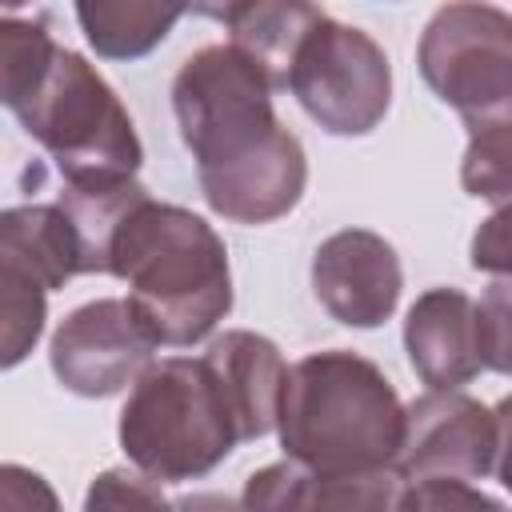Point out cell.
<instances>
[{
  "instance_id": "cell-7",
  "label": "cell",
  "mask_w": 512,
  "mask_h": 512,
  "mask_svg": "<svg viewBox=\"0 0 512 512\" xmlns=\"http://www.w3.org/2000/svg\"><path fill=\"white\" fill-rule=\"evenodd\" d=\"M416 68L460 116L512 100V12L492 4H444L420 32Z\"/></svg>"
},
{
  "instance_id": "cell-21",
  "label": "cell",
  "mask_w": 512,
  "mask_h": 512,
  "mask_svg": "<svg viewBox=\"0 0 512 512\" xmlns=\"http://www.w3.org/2000/svg\"><path fill=\"white\" fill-rule=\"evenodd\" d=\"M84 512H176V504L160 492V480L128 468H108L92 476Z\"/></svg>"
},
{
  "instance_id": "cell-26",
  "label": "cell",
  "mask_w": 512,
  "mask_h": 512,
  "mask_svg": "<svg viewBox=\"0 0 512 512\" xmlns=\"http://www.w3.org/2000/svg\"><path fill=\"white\" fill-rule=\"evenodd\" d=\"M176 512H248V508L220 492H192V496L176 500Z\"/></svg>"
},
{
  "instance_id": "cell-4",
  "label": "cell",
  "mask_w": 512,
  "mask_h": 512,
  "mask_svg": "<svg viewBox=\"0 0 512 512\" xmlns=\"http://www.w3.org/2000/svg\"><path fill=\"white\" fill-rule=\"evenodd\" d=\"M276 436L288 460L324 476L396 472L404 404L368 356L348 348L308 352L288 368Z\"/></svg>"
},
{
  "instance_id": "cell-11",
  "label": "cell",
  "mask_w": 512,
  "mask_h": 512,
  "mask_svg": "<svg viewBox=\"0 0 512 512\" xmlns=\"http://www.w3.org/2000/svg\"><path fill=\"white\" fill-rule=\"evenodd\" d=\"M400 496L404 480L392 468L324 476L284 456L244 480L240 504L248 512H400Z\"/></svg>"
},
{
  "instance_id": "cell-22",
  "label": "cell",
  "mask_w": 512,
  "mask_h": 512,
  "mask_svg": "<svg viewBox=\"0 0 512 512\" xmlns=\"http://www.w3.org/2000/svg\"><path fill=\"white\" fill-rule=\"evenodd\" d=\"M400 512H512V508L472 488L468 480H416L404 484Z\"/></svg>"
},
{
  "instance_id": "cell-25",
  "label": "cell",
  "mask_w": 512,
  "mask_h": 512,
  "mask_svg": "<svg viewBox=\"0 0 512 512\" xmlns=\"http://www.w3.org/2000/svg\"><path fill=\"white\" fill-rule=\"evenodd\" d=\"M496 412V480L512 492V392L492 408Z\"/></svg>"
},
{
  "instance_id": "cell-10",
  "label": "cell",
  "mask_w": 512,
  "mask_h": 512,
  "mask_svg": "<svg viewBox=\"0 0 512 512\" xmlns=\"http://www.w3.org/2000/svg\"><path fill=\"white\" fill-rule=\"evenodd\" d=\"M404 288L396 248L368 228H340L312 256V292L320 308L348 328H380Z\"/></svg>"
},
{
  "instance_id": "cell-24",
  "label": "cell",
  "mask_w": 512,
  "mask_h": 512,
  "mask_svg": "<svg viewBox=\"0 0 512 512\" xmlns=\"http://www.w3.org/2000/svg\"><path fill=\"white\" fill-rule=\"evenodd\" d=\"M0 512H60L56 488L24 468V464H0Z\"/></svg>"
},
{
  "instance_id": "cell-2",
  "label": "cell",
  "mask_w": 512,
  "mask_h": 512,
  "mask_svg": "<svg viewBox=\"0 0 512 512\" xmlns=\"http://www.w3.org/2000/svg\"><path fill=\"white\" fill-rule=\"evenodd\" d=\"M0 100L52 156L64 184L136 176L144 144L116 88L40 20H0Z\"/></svg>"
},
{
  "instance_id": "cell-16",
  "label": "cell",
  "mask_w": 512,
  "mask_h": 512,
  "mask_svg": "<svg viewBox=\"0 0 512 512\" xmlns=\"http://www.w3.org/2000/svg\"><path fill=\"white\" fill-rule=\"evenodd\" d=\"M148 200V188L136 176H116V180H80V184H64L56 204L64 208V216L72 220V232L80 240V256H84V276H104L108 272V256H112V240L120 232V224L128 220V212Z\"/></svg>"
},
{
  "instance_id": "cell-19",
  "label": "cell",
  "mask_w": 512,
  "mask_h": 512,
  "mask_svg": "<svg viewBox=\"0 0 512 512\" xmlns=\"http://www.w3.org/2000/svg\"><path fill=\"white\" fill-rule=\"evenodd\" d=\"M48 316V292L8 268H0V340H4V368H16L40 340Z\"/></svg>"
},
{
  "instance_id": "cell-8",
  "label": "cell",
  "mask_w": 512,
  "mask_h": 512,
  "mask_svg": "<svg viewBox=\"0 0 512 512\" xmlns=\"http://www.w3.org/2000/svg\"><path fill=\"white\" fill-rule=\"evenodd\" d=\"M156 340L140 324L128 300L120 296H100L80 308H72L48 344V364L52 376L88 400L116 396L132 388L156 360Z\"/></svg>"
},
{
  "instance_id": "cell-23",
  "label": "cell",
  "mask_w": 512,
  "mask_h": 512,
  "mask_svg": "<svg viewBox=\"0 0 512 512\" xmlns=\"http://www.w3.org/2000/svg\"><path fill=\"white\" fill-rule=\"evenodd\" d=\"M468 260H472L476 272L512 276V204L508 208H496L492 216H484L476 224Z\"/></svg>"
},
{
  "instance_id": "cell-17",
  "label": "cell",
  "mask_w": 512,
  "mask_h": 512,
  "mask_svg": "<svg viewBox=\"0 0 512 512\" xmlns=\"http://www.w3.org/2000/svg\"><path fill=\"white\" fill-rule=\"evenodd\" d=\"M184 4H156V0H80L76 20L84 40L104 60H140L184 16Z\"/></svg>"
},
{
  "instance_id": "cell-20",
  "label": "cell",
  "mask_w": 512,
  "mask_h": 512,
  "mask_svg": "<svg viewBox=\"0 0 512 512\" xmlns=\"http://www.w3.org/2000/svg\"><path fill=\"white\" fill-rule=\"evenodd\" d=\"M476 344L488 372L512 376V276H496L476 300Z\"/></svg>"
},
{
  "instance_id": "cell-5",
  "label": "cell",
  "mask_w": 512,
  "mask_h": 512,
  "mask_svg": "<svg viewBox=\"0 0 512 512\" xmlns=\"http://www.w3.org/2000/svg\"><path fill=\"white\" fill-rule=\"evenodd\" d=\"M136 472L180 484L200 480L240 444L232 408L204 356H164L128 392L116 424Z\"/></svg>"
},
{
  "instance_id": "cell-14",
  "label": "cell",
  "mask_w": 512,
  "mask_h": 512,
  "mask_svg": "<svg viewBox=\"0 0 512 512\" xmlns=\"http://www.w3.org/2000/svg\"><path fill=\"white\" fill-rule=\"evenodd\" d=\"M0 268L40 284L44 292L64 288L72 276H84L80 240L56 200L16 204L0 212Z\"/></svg>"
},
{
  "instance_id": "cell-3",
  "label": "cell",
  "mask_w": 512,
  "mask_h": 512,
  "mask_svg": "<svg viewBox=\"0 0 512 512\" xmlns=\"http://www.w3.org/2000/svg\"><path fill=\"white\" fill-rule=\"evenodd\" d=\"M108 276L128 284L124 300L156 348H192L232 312L228 248L180 204L140 200L112 240Z\"/></svg>"
},
{
  "instance_id": "cell-9",
  "label": "cell",
  "mask_w": 512,
  "mask_h": 512,
  "mask_svg": "<svg viewBox=\"0 0 512 512\" xmlns=\"http://www.w3.org/2000/svg\"><path fill=\"white\" fill-rule=\"evenodd\" d=\"M496 468V412L476 396L424 392L404 404V440L396 476L416 480H484Z\"/></svg>"
},
{
  "instance_id": "cell-6",
  "label": "cell",
  "mask_w": 512,
  "mask_h": 512,
  "mask_svg": "<svg viewBox=\"0 0 512 512\" xmlns=\"http://www.w3.org/2000/svg\"><path fill=\"white\" fill-rule=\"evenodd\" d=\"M288 92L324 132L368 136L388 116L392 64L368 32L324 12L292 60Z\"/></svg>"
},
{
  "instance_id": "cell-15",
  "label": "cell",
  "mask_w": 512,
  "mask_h": 512,
  "mask_svg": "<svg viewBox=\"0 0 512 512\" xmlns=\"http://www.w3.org/2000/svg\"><path fill=\"white\" fill-rule=\"evenodd\" d=\"M204 16H216L228 28V44L240 48L268 80L272 88H288L292 60L304 44V36L316 28L324 8L300 4V0H244L224 8H200Z\"/></svg>"
},
{
  "instance_id": "cell-18",
  "label": "cell",
  "mask_w": 512,
  "mask_h": 512,
  "mask_svg": "<svg viewBox=\"0 0 512 512\" xmlns=\"http://www.w3.org/2000/svg\"><path fill=\"white\" fill-rule=\"evenodd\" d=\"M464 128H468V148L460 160L464 192L496 208H508L512 204V100L492 112L464 116Z\"/></svg>"
},
{
  "instance_id": "cell-13",
  "label": "cell",
  "mask_w": 512,
  "mask_h": 512,
  "mask_svg": "<svg viewBox=\"0 0 512 512\" xmlns=\"http://www.w3.org/2000/svg\"><path fill=\"white\" fill-rule=\"evenodd\" d=\"M204 360L232 408L240 444L276 432L280 400H284V384H288V364H284L280 348L260 332L232 328L208 344Z\"/></svg>"
},
{
  "instance_id": "cell-12",
  "label": "cell",
  "mask_w": 512,
  "mask_h": 512,
  "mask_svg": "<svg viewBox=\"0 0 512 512\" xmlns=\"http://www.w3.org/2000/svg\"><path fill=\"white\" fill-rule=\"evenodd\" d=\"M404 352L432 392H452L484 372L476 344V300L440 284L412 300L404 316Z\"/></svg>"
},
{
  "instance_id": "cell-1",
  "label": "cell",
  "mask_w": 512,
  "mask_h": 512,
  "mask_svg": "<svg viewBox=\"0 0 512 512\" xmlns=\"http://www.w3.org/2000/svg\"><path fill=\"white\" fill-rule=\"evenodd\" d=\"M272 80L232 44L196 48L172 76L180 140L208 208L232 224H272L308 188V156L272 108Z\"/></svg>"
}]
</instances>
